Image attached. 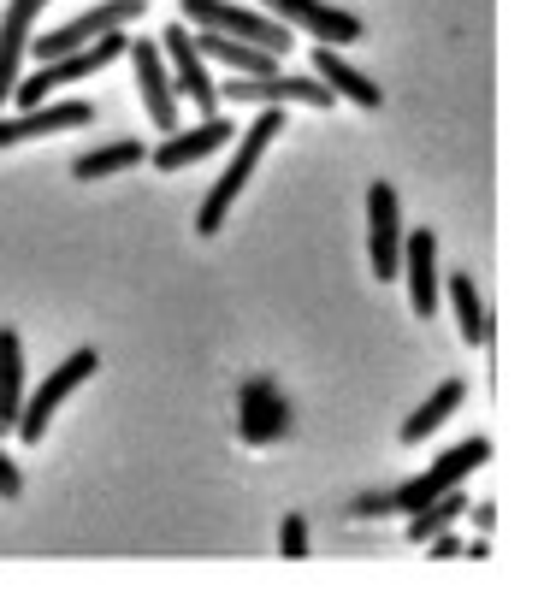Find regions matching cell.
Returning a JSON list of instances; mask_svg holds the SVG:
<instances>
[{
	"instance_id": "1",
	"label": "cell",
	"mask_w": 544,
	"mask_h": 597,
	"mask_svg": "<svg viewBox=\"0 0 544 597\" xmlns=\"http://www.w3.org/2000/svg\"><path fill=\"white\" fill-rule=\"evenodd\" d=\"M278 107H267L249 131H243V148L231 154V166H225V178L207 190V201L196 207V237H219V225H225V213H231V201L243 196V184L255 178V166H261V154H267V142L278 136Z\"/></svg>"
},
{
	"instance_id": "2",
	"label": "cell",
	"mask_w": 544,
	"mask_h": 597,
	"mask_svg": "<svg viewBox=\"0 0 544 597\" xmlns=\"http://www.w3.org/2000/svg\"><path fill=\"white\" fill-rule=\"evenodd\" d=\"M125 30H107L101 42H83V48H71V54H60V60H42V71L36 77H24V83H12L18 95V107H42L54 89H66V83H83V77H95V71H107L113 60H125Z\"/></svg>"
},
{
	"instance_id": "3",
	"label": "cell",
	"mask_w": 544,
	"mask_h": 597,
	"mask_svg": "<svg viewBox=\"0 0 544 597\" xmlns=\"http://www.w3.org/2000/svg\"><path fill=\"white\" fill-rule=\"evenodd\" d=\"M485 462H491V444H485V438H468V444L444 450V456L426 467V473H414V479H403V485H391V491H385V509L408 515V509H420V503H432V497L456 491V485H462L468 473H479Z\"/></svg>"
},
{
	"instance_id": "4",
	"label": "cell",
	"mask_w": 544,
	"mask_h": 597,
	"mask_svg": "<svg viewBox=\"0 0 544 597\" xmlns=\"http://www.w3.org/2000/svg\"><path fill=\"white\" fill-rule=\"evenodd\" d=\"M184 24L213 30V36H231V42H249L261 54H284L290 48V30L278 18H261L255 6H231V0H184Z\"/></svg>"
},
{
	"instance_id": "5",
	"label": "cell",
	"mask_w": 544,
	"mask_h": 597,
	"mask_svg": "<svg viewBox=\"0 0 544 597\" xmlns=\"http://www.w3.org/2000/svg\"><path fill=\"white\" fill-rule=\"evenodd\" d=\"M95 367H101V355H95V349H71L66 361L42 379V391L18 408V438H24V444H42V438H48V426H54V408H60L83 379H95Z\"/></svg>"
},
{
	"instance_id": "6",
	"label": "cell",
	"mask_w": 544,
	"mask_h": 597,
	"mask_svg": "<svg viewBox=\"0 0 544 597\" xmlns=\"http://www.w3.org/2000/svg\"><path fill=\"white\" fill-rule=\"evenodd\" d=\"M136 12H142V0H101L95 12H83V18H71L60 30H48V36H36L24 54H42V60H60L71 48H83V42H101L107 30H125Z\"/></svg>"
},
{
	"instance_id": "7",
	"label": "cell",
	"mask_w": 544,
	"mask_h": 597,
	"mask_svg": "<svg viewBox=\"0 0 544 597\" xmlns=\"http://www.w3.org/2000/svg\"><path fill=\"white\" fill-rule=\"evenodd\" d=\"M136 66V89H142V107H148V125L154 131H178V89H172V71L160 42H131L125 48Z\"/></svg>"
},
{
	"instance_id": "8",
	"label": "cell",
	"mask_w": 544,
	"mask_h": 597,
	"mask_svg": "<svg viewBox=\"0 0 544 597\" xmlns=\"http://www.w3.org/2000/svg\"><path fill=\"white\" fill-rule=\"evenodd\" d=\"M160 54L172 60V89H178V95H190L202 119H219V89L207 83L202 54H196V36H190V24H172V30L160 36Z\"/></svg>"
},
{
	"instance_id": "9",
	"label": "cell",
	"mask_w": 544,
	"mask_h": 597,
	"mask_svg": "<svg viewBox=\"0 0 544 597\" xmlns=\"http://www.w3.org/2000/svg\"><path fill=\"white\" fill-rule=\"evenodd\" d=\"M267 6H272V18H278L284 30H308V36L326 42V48L361 36V18L343 12V6H326V0H267Z\"/></svg>"
},
{
	"instance_id": "10",
	"label": "cell",
	"mask_w": 544,
	"mask_h": 597,
	"mask_svg": "<svg viewBox=\"0 0 544 597\" xmlns=\"http://www.w3.org/2000/svg\"><path fill=\"white\" fill-rule=\"evenodd\" d=\"M367 243H373V272L379 278H397V266H403V213H397V190L379 178V184H367Z\"/></svg>"
},
{
	"instance_id": "11",
	"label": "cell",
	"mask_w": 544,
	"mask_h": 597,
	"mask_svg": "<svg viewBox=\"0 0 544 597\" xmlns=\"http://www.w3.org/2000/svg\"><path fill=\"white\" fill-rule=\"evenodd\" d=\"M219 95H231V101H261V107H278V101L332 107V101H338V95H332L320 77H284V71H272V77H231Z\"/></svg>"
},
{
	"instance_id": "12",
	"label": "cell",
	"mask_w": 544,
	"mask_h": 597,
	"mask_svg": "<svg viewBox=\"0 0 544 597\" xmlns=\"http://www.w3.org/2000/svg\"><path fill=\"white\" fill-rule=\"evenodd\" d=\"M397 272H408V302H414V314L420 320H432L438 314V237L432 231H408L403 237V266Z\"/></svg>"
},
{
	"instance_id": "13",
	"label": "cell",
	"mask_w": 544,
	"mask_h": 597,
	"mask_svg": "<svg viewBox=\"0 0 544 597\" xmlns=\"http://www.w3.org/2000/svg\"><path fill=\"white\" fill-rule=\"evenodd\" d=\"M95 113H89V101H54V107H24L18 119H6L0 113V148H12V142H36V136H54V131H83Z\"/></svg>"
},
{
	"instance_id": "14",
	"label": "cell",
	"mask_w": 544,
	"mask_h": 597,
	"mask_svg": "<svg viewBox=\"0 0 544 597\" xmlns=\"http://www.w3.org/2000/svg\"><path fill=\"white\" fill-rule=\"evenodd\" d=\"M237 420H243V426H237L243 444H272V438L290 426V402L278 397L272 379H249V385H243V414H237Z\"/></svg>"
},
{
	"instance_id": "15",
	"label": "cell",
	"mask_w": 544,
	"mask_h": 597,
	"mask_svg": "<svg viewBox=\"0 0 544 597\" xmlns=\"http://www.w3.org/2000/svg\"><path fill=\"white\" fill-rule=\"evenodd\" d=\"M42 6L48 0H6V18H0V107H6V95L18 83V60L30 48V24H36Z\"/></svg>"
},
{
	"instance_id": "16",
	"label": "cell",
	"mask_w": 544,
	"mask_h": 597,
	"mask_svg": "<svg viewBox=\"0 0 544 597\" xmlns=\"http://www.w3.org/2000/svg\"><path fill=\"white\" fill-rule=\"evenodd\" d=\"M225 142H231V125L225 119H202L196 131H178L172 142L154 148V172H184V166H196L207 154H219Z\"/></svg>"
},
{
	"instance_id": "17",
	"label": "cell",
	"mask_w": 544,
	"mask_h": 597,
	"mask_svg": "<svg viewBox=\"0 0 544 597\" xmlns=\"http://www.w3.org/2000/svg\"><path fill=\"white\" fill-rule=\"evenodd\" d=\"M314 77H320L332 95H349L355 107H379V101H385V95H379V83H373V77H361L338 48H314Z\"/></svg>"
},
{
	"instance_id": "18",
	"label": "cell",
	"mask_w": 544,
	"mask_h": 597,
	"mask_svg": "<svg viewBox=\"0 0 544 597\" xmlns=\"http://www.w3.org/2000/svg\"><path fill=\"white\" fill-rule=\"evenodd\" d=\"M190 36H196V54L231 66L237 77H272V71H278V54H261V48H249V42H231V36H213V30H190Z\"/></svg>"
},
{
	"instance_id": "19",
	"label": "cell",
	"mask_w": 544,
	"mask_h": 597,
	"mask_svg": "<svg viewBox=\"0 0 544 597\" xmlns=\"http://www.w3.org/2000/svg\"><path fill=\"white\" fill-rule=\"evenodd\" d=\"M18 408H24V343L0 326V432L18 426Z\"/></svg>"
},
{
	"instance_id": "20",
	"label": "cell",
	"mask_w": 544,
	"mask_h": 597,
	"mask_svg": "<svg viewBox=\"0 0 544 597\" xmlns=\"http://www.w3.org/2000/svg\"><path fill=\"white\" fill-rule=\"evenodd\" d=\"M456 402H462V379H444V385H438V391H432V397H426V402H420V408L403 420V444L432 438V432H438V426L456 414Z\"/></svg>"
},
{
	"instance_id": "21",
	"label": "cell",
	"mask_w": 544,
	"mask_h": 597,
	"mask_svg": "<svg viewBox=\"0 0 544 597\" xmlns=\"http://www.w3.org/2000/svg\"><path fill=\"white\" fill-rule=\"evenodd\" d=\"M444 290H450V302H456L462 337H468V343H491V314H485V302H479L474 278H468V272H456V278H444Z\"/></svg>"
},
{
	"instance_id": "22",
	"label": "cell",
	"mask_w": 544,
	"mask_h": 597,
	"mask_svg": "<svg viewBox=\"0 0 544 597\" xmlns=\"http://www.w3.org/2000/svg\"><path fill=\"white\" fill-rule=\"evenodd\" d=\"M456 515H468L462 485H456V491H444V497H432V503H420V509H408V538H414V544H426L432 532H444Z\"/></svg>"
},
{
	"instance_id": "23",
	"label": "cell",
	"mask_w": 544,
	"mask_h": 597,
	"mask_svg": "<svg viewBox=\"0 0 544 597\" xmlns=\"http://www.w3.org/2000/svg\"><path fill=\"white\" fill-rule=\"evenodd\" d=\"M142 154H148V148H142V142H131V136H125V142H107V148H89V154L71 166V178L95 184V178H107V172H125V166H136Z\"/></svg>"
},
{
	"instance_id": "24",
	"label": "cell",
	"mask_w": 544,
	"mask_h": 597,
	"mask_svg": "<svg viewBox=\"0 0 544 597\" xmlns=\"http://www.w3.org/2000/svg\"><path fill=\"white\" fill-rule=\"evenodd\" d=\"M278 550L296 562V556H308V521L302 515H284V527H278Z\"/></svg>"
},
{
	"instance_id": "25",
	"label": "cell",
	"mask_w": 544,
	"mask_h": 597,
	"mask_svg": "<svg viewBox=\"0 0 544 597\" xmlns=\"http://www.w3.org/2000/svg\"><path fill=\"white\" fill-rule=\"evenodd\" d=\"M18 485H24V479H18V467L0 456V497H18Z\"/></svg>"
},
{
	"instance_id": "26",
	"label": "cell",
	"mask_w": 544,
	"mask_h": 597,
	"mask_svg": "<svg viewBox=\"0 0 544 597\" xmlns=\"http://www.w3.org/2000/svg\"><path fill=\"white\" fill-rule=\"evenodd\" d=\"M379 509H385V491H373V497H361V503H355V515H379Z\"/></svg>"
}]
</instances>
